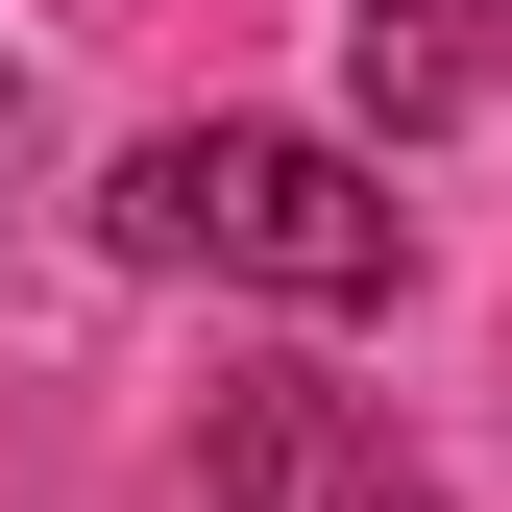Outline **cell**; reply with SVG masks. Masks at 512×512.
I'll list each match as a JSON object with an SVG mask.
<instances>
[{
  "mask_svg": "<svg viewBox=\"0 0 512 512\" xmlns=\"http://www.w3.org/2000/svg\"><path fill=\"white\" fill-rule=\"evenodd\" d=\"M122 244H147V269H220V293H293V317H366L415 269L391 171L317 147V122H171V147L122 171Z\"/></svg>",
  "mask_w": 512,
  "mask_h": 512,
  "instance_id": "1",
  "label": "cell"
},
{
  "mask_svg": "<svg viewBox=\"0 0 512 512\" xmlns=\"http://www.w3.org/2000/svg\"><path fill=\"white\" fill-rule=\"evenodd\" d=\"M196 512H439V464L366 391H293V366H269V391L196 415Z\"/></svg>",
  "mask_w": 512,
  "mask_h": 512,
  "instance_id": "2",
  "label": "cell"
},
{
  "mask_svg": "<svg viewBox=\"0 0 512 512\" xmlns=\"http://www.w3.org/2000/svg\"><path fill=\"white\" fill-rule=\"evenodd\" d=\"M342 98L415 147V122H464V98H488V25H464V0H342Z\"/></svg>",
  "mask_w": 512,
  "mask_h": 512,
  "instance_id": "3",
  "label": "cell"
},
{
  "mask_svg": "<svg viewBox=\"0 0 512 512\" xmlns=\"http://www.w3.org/2000/svg\"><path fill=\"white\" fill-rule=\"evenodd\" d=\"M464 25H488V74H512V0H464Z\"/></svg>",
  "mask_w": 512,
  "mask_h": 512,
  "instance_id": "4",
  "label": "cell"
},
{
  "mask_svg": "<svg viewBox=\"0 0 512 512\" xmlns=\"http://www.w3.org/2000/svg\"><path fill=\"white\" fill-rule=\"evenodd\" d=\"M0 147H25V74H0Z\"/></svg>",
  "mask_w": 512,
  "mask_h": 512,
  "instance_id": "5",
  "label": "cell"
}]
</instances>
